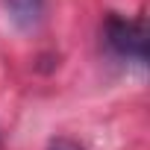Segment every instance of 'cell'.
Returning a JSON list of instances; mask_svg holds the SVG:
<instances>
[{"label":"cell","mask_w":150,"mask_h":150,"mask_svg":"<svg viewBox=\"0 0 150 150\" xmlns=\"http://www.w3.org/2000/svg\"><path fill=\"white\" fill-rule=\"evenodd\" d=\"M103 44L127 62L144 65L147 62V24L144 18H124L112 12L103 21Z\"/></svg>","instance_id":"obj_1"},{"label":"cell","mask_w":150,"mask_h":150,"mask_svg":"<svg viewBox=\"0 0 150 150\" xmlns=\"http://www.w3.org/2000/svg\"><path fill=\"white\" fill-rule=\"evenodd\" d=\"M18 27H35L44 12V0H3Z\"/></svg>","instance_id":"obj_2"},{"label":"cell","mask_w":150,"mask_h":150,"mask_svg":"<svg viewBox=\"0 0 150 150\" xmlns=\"http://www.w3.org/2000/svg\"><path fill=\"white\" fill-rule=\"evenodd\" d=\"M47 150H86V147H83L80 141H74V138H65V135H62V138H53V141L47 144Z\"/></svg>","instance_id":"obj_3"}]
</instances>
